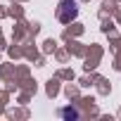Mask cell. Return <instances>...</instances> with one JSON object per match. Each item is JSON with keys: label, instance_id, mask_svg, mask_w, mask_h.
Returning <instances> with one entry per match:
<instances>
[{"label": "cell", "instance_id": "cell-2", "mask_svg": "<svg viewBox=\"0 0 121 121\" xmlns=\"http://www.w3.org/2000/svg\"><path fill=\"white\" fill-rule=\"evenodd\" d=\"M59 114H62V116H67V119H78V109H71V107L59 109Z\"/></svg>", "mask_w": 121, "mask_h": 121}, {"label": "cell", "instance_id": "cell-1", "mask_svg": "<svg viewBox=\"0 0 121 121\" xmlns=\"http://www.w3.org/2000/svg\"><path fill=\"white\" fill-rule=\"evenodd\" d=\"M78 14V5H76V0H62L59 3V7H57V19L59 22H71L74 17Z\"/></svg>", "mask_w": 121, "mask_h": 121}]
</instances>
